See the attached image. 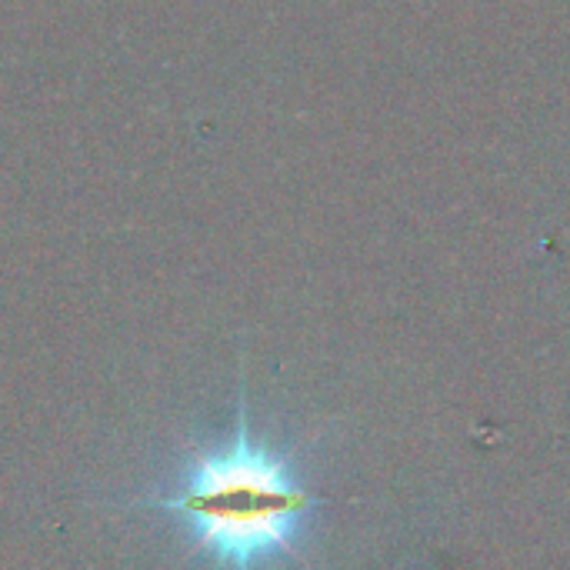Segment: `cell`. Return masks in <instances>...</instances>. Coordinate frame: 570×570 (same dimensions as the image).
<instances>
[{"label": "cell", "instance_id": "cell-1", "mask_svg": "<svg viewBox=\"0 0 570 570\" xmlns=\"http://www.w3.org/2000/svg\"><path fill=\"white\" fill-rule=\"evenodd\" d=\"M317 504L297 464L254 431L240 381L234 428L127 508L177 524L214 570H267L294 554Z\"/></svg>", "mask_w": 570, "mask_h": 570}]
</instances>
